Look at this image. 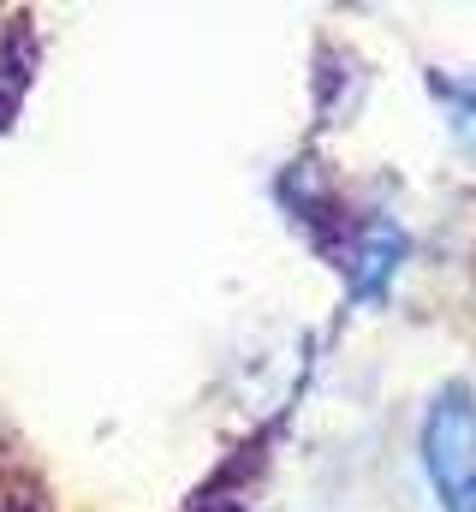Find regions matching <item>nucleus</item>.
<instances>
[{"label": "nucleus", "mask_w": 476, "mask_h": 512, "mask_svg": "<svg viewBox=\"0 0 476 512\" xmlns=\"http://www.w3.org/2000/svg\"><path fill=\"white\" fill-rule=\"evenodd\" d=\"M423 477L441 512H476V393L447 382L423 411Z\"/></svg>", "instance_id": "f257e3e1"}, {"label": "nucleus", "mask_w": 476, "mask_h": 512, "mask_svg": "<svg viewBox=\"0 0 476 512\" xmlns=\"http://www.w3.org/2000/svg\"><path fill=\"white\" fill-rule=\"evenodd\" d=\"M429 90H435V102H441V114H447L453 137H459V143L476 155V78L435 72V78H429Z\"/></svg>", "instance_id": "f03ea898"}]
</instances>
